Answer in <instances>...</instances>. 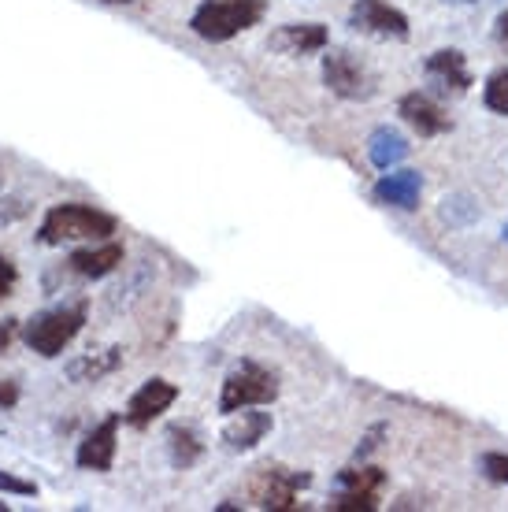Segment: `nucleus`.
<instances>
[{"label":"nucleus","instance_id":"nucleus-19","mask_svg":"<svg viewBox=\"0 0 508 512\" xmlns=\"http://www.w3.org/2000/svg\"><path fill=\"white\" fill-rule=\"evenodd\" d=\"M167 453H171V464H175V468H193V464L201 461L204 442L197 438V431H193V427H182V423H175V427L167 431Z\"/></svg>","mask_w":508,"mask_h":512},{"label":"nucleus","instance_id":"nucleus-10","mask_svg":"<svg viewBox=\"0 0 508 512\" xmlns=\"http://www.w3.org/2000/svg\"><path fill=\"white\" fill-rule=\"evenodd\" d=\"M175 397H178L175 383H167V379H149V383H141L138 390H134V397L127 401L123 420L141 431V427H149L156 416H164V412L175 405Z\"/></svg>","mask_w":508,"mask_h":512},{"label":"nucleus","instance_id":"nucleus-15","mask_svg":"<svg viewBox=\"0 0 508 512\" xmlns=\"http://www.w3.org/2000/svg\"><path fill=\"white\" fill-rule=\"evenodd\" d=\"M123 245L119 242H108L104 238L101 245H89V249H78V253H71V271L75 275H82V279H104V275H112L119 264H123Z\"/></svg>","mask_w":508,"mask_h":512},{"label":"nucleus","instance_id":"nucleus-26","mask_svg":"<svg viewBox=\"0 0 508 512\" xmlns=\"http://www.w3.org/2000/svg\"><path fill=\"white\" fill-rule=\"evenodd\" d=\"M497 38L508 41V15H501V19H497Z\"/></svg>","mask_w":508,"mask_h":512},{"label":"nucleus","instance_id":"nucleus-7","mask_svg":"<svg viewBox=\"0 0 508 512\" xmlns=\"http://www.w3.org/2000/svg\"><path fill=\"white\" fill-rule=\"evenodd\" d=\"M382 483H386V475L379 468H349V472L338 475V498L331 501L334 512H371L379 505V494H382Z\"/></svg>","mask_w":508,"mask_h":512},{"label":"nucleus","instance_id":"nucleus-9","mask_svg":"<svg viewBox=\"0 0 508 512\" xmlns=\"http://www.w3.org/2000/svg\"><path fill=\"white\" fill-rule=\"evenodd\" d=\"M119 423H123V416H119V412H112L108 420H101L86 438H82V442H78V453H75L78 468H86V472H112Z\"/></svg>","mask_w":508,"mask_h":512},{"label":"nucleus","instance_id":"nucleus-12","mask_svg":"<svg viewBox=\"0 0 508 512\" xmlns=\"http://www.w3.org/2000/svg\"><path fill=\"white\" fill-rule=\"evenodd\" d=\"M397 112H401V119H405L420 138H438V134H445V130L453 127L449 116H445L427 93H405L401 104H397Z\"/></svg>","mask_w":508,"mask_h":512},{"label":"nucleus","instance_id":"nucleus-8","mask_svg":"<svg viewBox=\"0 0 508 512\" xmlns=\"http://www.w3.org/2000/svg\"><path fill=\"white\" fill-rule=\"evenodd\" d=\"M349 26L368 34V38L382 41H405L408 38V19L405 12L390 8L386 0H360L353 12H349Z\"/></svg>","mask_w":508,"mask_h":512},{"label":"nucleus","instance_id":"nucleus-3","mask_svg":"<svg viewBox=\"0 0 508 512\" xmlns=\"http://www.w3.org/2000/svg\"><path fill=\"white\" fill-rule=\"evenodd\" d=\"M264 19V0H201L190 30L204 41H230Z\"/></svg>","mask_w":508,"mask_h":512},{"label":"nucleus","instance_id":"nucleus-6","mask_svg":"<svg viewBox=\"0 0 508 512\" xmlns=\"http://www.w3.org/2000/svg\"><path fill=\"white\" fill-rule=\"evenodd\" d=\"M312 483L308 472H290V468H260V472L249 479V498L260 505V509H293L301 490Z\"/></svg>","mask_w":508,"mask_h":512},{"label":"nucleus","instance_id":"nucleus-30","mask_svg":"<svg viewBox=\"0 0 508 512\" xmlns=\"http://www.w3.org/2000/svg\"><path fill=\"white\" fill-rule=\"evenodd\" d=\"M457 4H464V0H457Z\"/></svg>","mask_w":508,"mask_h":512},{"label":"nucleus","instance_id":"nucleus-29","mask_svg":"<svg viewBox=\"0 0 508 512\" xmlns=\"http://www.w3.org/2000/svg\"><path fill=\"white\" fill-rule=\"evenodd\" d=\"M0 186H4V175H0Z\"/></svg>","mask_w":508,"mask_h":512},{"label":"nucleus","instance_id":"nucleus-20","mask_svg":"<svg viewBox=\"0 0 508 512\" xmlns=\"http://www.w3.org/2000/svg\"><path fill=\"white\" fill-rule=\"evenodd\" d=\"M483 101H486V108H490V112H497V116H508V71H497V75L486 82Z\"/></svg>","mask_w":508,"mask_h":512},{"label":"nucleus","instance_id":"nucleus-4","mask_svg":"<svg viewBox=\"0 0 508 512\" xmlns=\"http://www.w3.org/2000/svg\"><path fill=\"white\" fill-rule=\"evenodd\" d=\"M279 397V375L267 372L264 364L256 360H242L234 372L223 379V394H219V412L223 416H234L238 409H249V405H271Z\"/></svg>","mask_w":508,"mask_h":512},{"label":"nucleus","instance_id":"nucleus-16","mask_svg":"<svg viewBox=\"0 0 508 512\" xmlns=\"http://www.w3.org/2000/svg\"><path fill=\"white\" fill-rule=\"evenodd\" d=\"M267 431H271V416L267 412H253V405H249V409L234 412V420L223 427V446L242 453V449H253L256 442H264Z\"/></svg>","mask_w":508,"mask_h":512},{"label":"nucleus","instance_id":"nucleus-18","mask_svg":"<svg viewBox=\"0 0 508 512\" xmlns=\"http://www.w3.org/2000/svg\"><path fill=\"white\" fill-rule=\"evenodd\" d=\"M368 156H371V164L379 167V171H390V167H397L408 156L405 134H401V130H394V127H379L368 138Z\"/></svg>","mask_w":508,"mask_h":512},{"label":"nucleus","instance_id":"nucleus-11","mask_svg":"<svg viewBox=\"0 0 508 512\" xmlns=\"http://www.w3.org/2000/svg\"><path fill=\"white\" fill-rule=\"evenodd\" d=\"M427 82H431L438 93H453V97H460V93H468L471 86V71H468V60H464V52L457 49H442L434 52V56H427Z\"/></svg>","mask_w":508,"mask_h":512},{"label":"nucleus","instance_id":"nucleus-21","mask_svg":"<svg viewBox=\"0 0 508 512\" xmlns=\"http://www.w3.org/2000/svg\"><path fill=\"white\" fill-rule=\"evenodd\" d=\"M0 490H4V494H19V498H34V494H38V483L19 479V475H12V472H0Z\"/></svg>","mask_w":508,"mask_h":512},{"label":"nucleus","instance_id":"nucleus-22","mask_svg":"<svg viewBox=\"0 0 508 512\" xmlns=\"http://www.w3.org/2000/svg\"><path fill=\"white\" fill-rule=\"evenodd\" d=\"M483 472L490 475L494 483H505V487H508V453H486Z\"/></svg>","mask_w":508,"mask_h":512},{"label":"nucleus","instance_id":"nucleus-25","mask_svg":"<svg viewBox=\"0 0 508 512\" xmlns=\"http://www.w3.org/2000/svg\"><path fill=\"white\" fill-rule=\"evenodd\" d=\"M15 331H19V320H0V357H4L8 346L15 342Z\"/></svg>","mask_w":508,"mask_h":512},{"label":"nucleus","instance_id":"nucleus-5","mask_svg":"<svg viewBox=\"0 0 508 512\" xmlns=\"http://www.w3.org/2000/svg\"><path fill=\"white\" fill-rule=\"evenodd\" d=\"M323 82H327V90L345 97V101H371L375 86H379L375 71L345 49H331L323 56Z\"/></svg>","mask_w":508,"mask_h":512},{"label":"nucleus","instance_id":"nucleus-23","mask_svg":"<svg viewBox=\"0 0 508 512\" xmlns=\"http://www.w3.org/2000/svg\"><path fill=\"white\" fill-rule=\"evenodd\" d=\"M15 279H19V271H15L12 256L0 253V301H4V297H8L15 290Z\"/></svg>","mask_w":508,"mask_h":512},{"label":"nucleus","instance_id":"nucleus-28","mask_svg":"<svg viewBox=\"0 0 508 512\" xmlns=\"http://www.w3.org/2000/svg\"><path fill=\"white\" fill-rule=\"evenodd\" d=\"M505 242H508V223H505Z\"/></svg>","mask_w":508,"mask_h":512},{"label":"nucleus","instance_id":"nucleus-2","mask_svg":"<svg viewBox=\"0 0 508 512\" xmlns=\"http://www.w3.org/2000/svg\"><path fill=\"white\" fill-rule=\"evenodd\" d=\"M86 316H89L86 301L45 308V312H38L34 320L23 323V342L45 360L60 357V353L78 338V331L86 327Z\"/></svg>","mask_w":508,"mask_h":512},{"label":"nucleus","instance_id":"nucleus-24","mask_svg":"<svg viewBox=\"0 0 508 512\" xmlns=\"http://www.w3.org/2000/svg\"><path fill=\"white\" fill-rule=\"evenodd\" d=\"M19 405V386L12 379H0V409H15Z\"/></svg>","mask_w":508,"mask_h":512},{"label":"nucleus","instance_id":"nucleus-13","mask_svg":"<svg viewBox=\"0 0 508 512\" xmlns=\"http://www.w3.org/2000/svg\"><path fill=\"white\" fill-rule=\"evenodd\" d=\"M275 52L282 56H308V52H319L327 49V26L319 23H286L279 26L271 41H267Z\"/></svg>","mask_w":508,"mask_h":512},{"label":"nucleus","instance_id":"nucleus-14","mask_svg":"<svg viewBox=\"0 0 508 512\" xmlns=\"http://www.w3.org/2000/svg\"><path fill=\"white\" fill-rule=\"evenodd\" d=\"M420 193H423V179L420 171H394L390 167V175H382L379 182H375V201H382V205L390 208H405V212H412V208L420 205Z\"/></svg>","mask_w":508,"mask_h":512},{"label":"nucleus","instance_id":"nucleus-17","mask_svg":"<svg viewBox=\"0 0 508 512\" xmlns=\"http://www.w3.org/2000/svg\"><path fill=\"white\" fill-rule=\"evenodd\" d=\"M119 364H123V349L119 346H108V349H101V353H82V357H75L67 364V379L78 386L101 383V379H108Z\"/></svg>","mask_w":508,"mask_h":512},{"label":"nucleus","instance_id":"nucleus-27","mask_svg":"<svg viewBox=\"0 0 508 512\" xmlns=\"http://www.w3.org/2000/svg\"><path fill=\"white\" fill-rule=\"evenodd\" d=\"M104 4H130V0H104Z\"/></svg>","mask_w":508,"mask_h":512},{"label":"nucleus","instance_id":"nucleus-1","mask_svg":"<svg viewBox=\"0 0 508 512\" xmlns=\"http://www.w3.org/2000/svg\"><path fill=\"white\" fill-rule=\"evenodd\" d=\"M115 216L112 212H101L93 205H78V201H67V205H52L45 212L38 227V242L41 245H64V242H104L115 234Z\"/></svg>","mask_w":508,"mask_h":512}]
</instances>
